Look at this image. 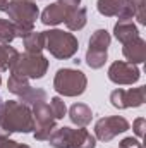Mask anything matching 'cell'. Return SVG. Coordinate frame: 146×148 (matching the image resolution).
Instances as JSON below:
<instances>
[{
	"instance_id": "obj_27",
	"label": "cell",
	"mask_w": 146,
	"mask_h": 148,
	"mask_svg": "<svg viewBox=\"0 0 146 148\" xmlns=\"http://www.w3.org/2000/svg\"><path fill=\"white\" fill-rule=\"evenodd\" d=\"M19 143L10 140L9 136H0V148H17Z\"/></svg>"
},
{
	"instance_id": "obj_21",
	"label": "cell",
	"mask_w": 146,
	"mask_h": 148,
	"mask_svg": "<svg viewBox=\"0 0 146 148\" xmlns=\"http://www.w3.org/2000/svg\"><path fill=\"white\" fill-rule=\"evenodd\" d=\"M17 53L19 52L14 47H9V45L0 43V73L2 71H9V67L12 66V62L17 57Z\"/></svg>"
},
{
	"instance_id": "obj_33",
	"label": "cell",
	"mask_w": 146,
	"mask_h": 148,
	"mask_svg": "<svg viewBox=\"0 0 146 148\" xmlns=\"http://www.w3.org/2000/svg\"><path fill=\"white\" fill-rule=\"evenodd\" d=\"M33 2H36V0H33Z\"/></svg>"
},
{
	"instance_id": "obj_6",
	"label": "cell",
	"mask_w": 146,
	"mask_h": 148,
	"mask_svg": "<svg viewBox=\"0 0 146 148\" xmlns=\"http://www.w3.org/2000/svg\"><path fill=\"white\" fill-rule=\"evenodd\" d=\"M9 71L28 79H41L48 71V59L41 53H17Z\"/></svg>"
},
{
	"instance_id": "obj_13",
	"label": "cell",
	"mask_w": 146,
	"mask_h": 148,
	"mask_svg": "<svg viewBox=\"0 0 146 148\" xmlns=\"http://www.w3.org/2000/svg\"><path fill=\"white\" fill-rule=\"evenodd\" d=\"M122 53L127 62L131 64H143L146 60V41L141 36L134 38L122 45Z\"/></svg>"
},
{
	"instance_id": "obj_2",
	"label": "cell",
	"mask_w": 146,
	"mask_h": 148,
	"mask_svg": "<svg viewBox=\"0 0 146 148\" xmlns=\"http://www.w3.org/2000/svg\"><path fill=\"white\" fill-rule=\"evenodd\" d=\"M7 14L9 21H12L16 26V36L24 38L31 31H35V23L40 16V9L33 0H10Z\"/></svg>"
},
{
	"instance_id": "obj_19",
	"label": "cell",
	"mask_w": 146,
	"mask_h": 148,
	"mask_svg": "<svg viewBox=\"0 0 146 148\" xmlns=\"http://www.w3.org/2000/svg\"><path fill=\"white\" fill-rule=\"evenodd\" d=\"M7 88L10 93L21 97L23 93H26L31 84H29V79L28 77H23V76H17V74H10L9 76V81H7Z\"/></svg>"
},
{
	"instance_id": "obj_8",
	"label": "cell",
	"mask_w": 146,
	"mask_h": 148,
	"mask_svg": "<svg viewBox=\"0 0 146 148\" xmlns=\"http://www.w3.org/2000/svg\"><path fill=\"white\" fill-rule=\"evenodd\" d=\"M31 112H33V119H35V131H33L35 140L46 141L48 136L52 134V131L55 129V122H57V119L52 114L50 105L46 102H40L31 107Z\"/></svg>"
},
{
	"instance_id": "obj_18",
	"label": "cell",
	"mask_w": 146,
	"mask_h": 148,
	"mask_svg": "<svg viewBox=\"0 0 146 148\" xmlns=\"http://www.w3.org/2000/svg\"><path fill=\"white\" fill-rule=\"evenodd\" d=\"M23 43L28 53H41L45 48V31H31L23 38Z\"/></svg>"
},
{
	"instance_id": "obj_29",
	"label": "cell",
	"mask_w": 146,
	"mask_h": 148,
	"mask_svg": "<svg viewBox=\"0 0 146 148\" xmlns=\"http://www.w3.org/2000/svg\"><path fill=\"white\" fill-rule=\"evenodd\" d=\"M7 9H9V0H0V10L7 12Z\"/></svg>"
},
{
	"instance_id": "obj_24",
	"label": "cell",
	"mask_w": 146,
	"mask_h": 148,
	"mask_svg": "<svg viewBox=\"0 0 146 148\" xmlns=\"http://www.w3.org/2000/svg\"><path fill=\"white\" fill-rule=\"evenodd\" d=\"M50 109H52V114H53L55 119H64L65 114H67V107H65V103L60 97L50 98Z\"/></svg>"
},
{
	"instance_id": "obj_11",
	"label": "cell",
	"mask_w": 146,
	"mask_h": 148,
	"mask_svg": "<svg viewBox=\"0 0 146 148\" xmlns=\"http://www.w3.org/2000/svg\"><path fill=\"white\" fill-rule=\"evenodd\" d=\"M141 77V71L136 64L126 60H115L108 67V79L115 84H134Z\"/></svg>"
},
{
	"instance_id": "obj_30",
	"label": "cell",
	"mask_w": 146,
	"mask_h": 148,
	"mask_svg": "<svg viewBox=\"0 0 146 148\" xmlns=\"http://www.w3.org/2000/svg\"><path fill=\"white\" fill-rule=\"evenodd\" d=\"M17 148H31V147H28V145H24V143H23V145L19 143V147H17Z\"/></svg>"
},
{
	"instance_id": "obj_16",
	"label": "cell",
	"mask_w": 146,
	"mask_h": 148,
	"mask_svg": "<svg viewBox=\"0 0 146 148\" xmlns=\"http://www.w3.org/2000/svg\"><path fill=\"white\" fill-rule=\"evenodd\" d=\"M67 10L60 5V3H50L43 12H41V23L45 26H57L60 23H64Z\"/></svg>"
},
{
	"instance_id": "obj_23",
	"label": "cell",
	"mask_w": 146,
	"mask_h": 148,
	"mask_svg": "<svg viewBox=\"0 0 146 148\" xmlns=\"http://www.w3.org/2000/svg\"><path fill=\"white\" fill-rule=\"evenodd\" d=\"M131 9L134 10V17L138 19L139 24H146V14H145V9H146V0H127Z\"/></svg>"
},
{
	"instance_id": "obj_5",
	"label": "cell",
	"mask_w": 146,
	"mask_h": 148,
	"mask_svg": "<svg viewBox=\"0 0 146 148\" xmlns=\"http://www.w3.org/2000/svg\"><path fill=\"white\" fill-rule=\"evenodd\" d=\"M45 48L55 59L65 60L77 53L79 41L72 33H67L62 29H50V31H45Z\"/></svg>"
},
{
	"instance_id": "obj_22",
	"label": "cell",
	"mask_w": 146,
	"mask_h": 148,
	"mask_svg": "<svg viewBox=\"0 0 146 148\" xmlns=\"http://www.w3.org/2000/svg\"><path fill=\"white\" fill-rule=\"evenodd\" d=\"M16 36V26L12 21L9 19H0V43L3 45H9L12 43Z\"/></svg>"
},
{
	"instance_id": "obj_26",
	"label": "cell",
	"mask_w": 146,
	"mask_h": 148,
	"mask_svg": "<svg viewBox=\"0 0 146 148\" xmlns=\"http://www.w3.org/2000/svg\"><path fill=\"white\" fill-rule=\"evenodd\" d=\"M120 148H143V143L139 141V140H136V138H132V136H129V138H124L122 141H120Z\"/></svg>"
},
{
	"instance_id": "obj_9",
	"label": "cell",
	"mask_w": 146,
	"mask_h": 148,
	"mask_svg": "<svg viewBox=\"0 0 146 148\" xmlns=\"http://www.w3.org/2000/svg\"><path fill=\"white\" fill-rule=\"evenodd\" d=\"M129 122L126 117L122 115H108V117H102L96 121L95 124V136L96 140L107 143L110 140H113L115 136L126 133L129 129Z\"/></svg>"
},
{
	"instance_id": "obj_14",
	"label": "cell",
	"mask_w": 146,
	"mask_h": 148,
	"mask_svg": "<svg viewBox=\"0 0 146 148\" xmlns=\"http://www.w3.org/2000/svg\"><path fill=\"white\" fill-rule=\"evenodd\" d=\"M113 35L124 45V43L139 36V29H138V26L134 24L132 19H119L113 26Z\"/></svg>"
},
{
	"instance_id": "obj_32",
	"label": "cell",
	"mask_w": 146,
	"mask_h": 148,
	"mask_svg": "<svg viewBox=\"0 0 146 148\" xmlns=\"http://www.w3.org/2000/svg\"><path fill=\"white\" fill-rule=\"evenodd\" d=\"M0 105H2V98H0Z\"/></svg>"
},
{
	"instance_id": "obj_3",
	"label": "cell",
	"mask_w": 146,
	"mask_h": 148,
	"mask_svg": "<svg viewBox=\"0 0 146 148\" xmlns=\"http://www.w3.org/2000/svg\"><path fill=\"white\" fill-rule=\"evenodd\" d=\"M46 141L53 148H95L96 147L95 136L84 127H79V129H72V127H67V126L55 127Z\"/></svg>"
},
{
	"instance_id": "obj_15",
	"label": "cell",
	"mask_w": 146,
	"mask_h": 148,
	"mask_svg": "<svg viewBox=\"0 0 146 148\" xmlns=\"http://www.w3.org/2000/svg\"><path fill=\"white\" fill-rule=\"evenodd\" d=\"M69 119L77 127H86L93 119V112L86 103H74L69 109Z\"/></svg>"
},
{
	"instance_id": "obj_17",
	"label": "cell",
	"mask_w": 146,
	"mask_h": 148,
	"mask_svg": "<svg viewBox=\"0 0 146 148\" xmlns=\"http://www.w3.org/2000/svg\"><path fill=\"white\" fill-rule=\"evenodd\" d=\"M65 26L69 31H79L86 26L88 23V12L84 7H77V9H72V10H67L65 14V19H64Z\"/></svg>"
},
{
	"instance_id": "obj_1",
	"label": "cell",
	"mask_w": 146,
	"mask_h": 148,
	"mask_svg": "<svg viewBox=\"0 0 146 148\" xmlns=\"http://www.w3.org/2000/svg\"><path fill=\"white\" fill-rule=\"evenodd\" d=\"M35 119L31 107L19 100H9L0 105V136H10L12 133H33Z\"/></svg>"
},
{
	"instance_id": "obj_20",
	"label": "cell",
	"mask_w": 146,
	"mask_h": 148,
	"mask_svg": "<svg viewBox=\"0 0 146 148\" xmlns=\"http://www.w3.org/2000/svg\"><path fill=\"white\" fill-rule=\"evenodd\" d=\"M19 102L28 105V107H33V105H36L40 102H46V91L41 90V88H33L31 86L26 93H23L19 97Z\"/></svg>"
},
{
	"instance_id": "obj_25",
	"label": "cell",
	"mask_w": 146,
	"mask_h": 148,
	"mask_svg": "<svg viewBox=\"0 0 146 148\" xmlns=\"http://www.w3.org/2000/svg\"><path fill=\"white\" fill-rule=\"evenodd\" d=\"M132 129H134V133H136L138 138H143L145 136V129H146V119L145 117H138L132 122Z\"/></svg>"
},
{
	"instance_id": "obj_28",
	"label": "cell",
	"mask_w": 146,
	"mask_h": 148,
	"mask_svg": "<svg viewBox=\"0 0 146 148\" xmlns=\"http://www.w3.org/2000/svg\"><path fill=\"white\" fill-rule=\"evenodd\" d=\"M57 3H60L65 10H72V9H77L79 7L81 0H59Z\"/></svg>"
},
{
	"instance_id": "obj_4",
	"label": "cell",
	"mask_w": 146,
	"mask_h": 148,
	"mask_svg": "<svg viewBox=\"0 0 146 148\" xmlns=\"http://www.w3.org/2000/svg\"><path fill=\"white\" fill-rule=\"evenodd\" d=\"M53 88L62 97H79L88 88V77L79 69L64 67V69H59L55 74Z\"/></svg>"
},
{
	"instance_id": "obj_7",
	"label": "cell",
	"mask_w": 146,
	"mask_h": 148,
	"mask_svg": "<svg viewBox=\"0 0 146 148\" xmlns=\"http://www.w3.org/2000/svg\"><path fill=\"white\" fill-rule=\"evenodd\" d=\"M112 36L107 29H96L88 43V50H86V64L91 69H102L107 62L108 57V47Z\"/></svg>"
},
{
	"instance_id": "obj_12",
	"label": "cell",
	"mask_w": 146,
	"mask_h": 148,
	"mask_svg": "<svg viewBox=\"0 0 146 148\" xmlns=\"http://www.w3.org/2000/svg\"><path fill=\"white\" fill-rule=\"evenodd\" d=\"M96 9L105 17H119V19L134 17V10L131 9L127 0H98Z\"/></svg>"
},
{
	"instance_id": "obj_10",
	"label": "cell",
	"mask_w": 146,
	"mask_h": 148,
	"mask_svg": "<svg viewBox=\"0 0 146 148\" xmlns=\"http://www.w3.org/2000/svg\"><path fill=\"white\" fill-rule=\"evenodd\" d=\"M145 91L146 86H138V88H131V90L117 88L110 93V103L119 110L131 109V107L132 109L141 107L145 103Z\"/></svg>"
},
{
	"instance_id": "obj_31",
	"label": "cell",
	"mask_w": 146,
	"mask_h": 148,
	"mask_svg": "<svg viewBox=\"0 0 146 148\" xmlns=\"http://www.w3.org/2000/svg\"><path fill=\"white\" fill-rule=\"evenodd\" d=\"M0 84H2V76H0Z\"/></svg>"
}]
</instances>
